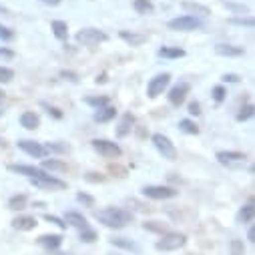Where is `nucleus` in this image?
<instances>
[{
    "label": "nucleus",
    "mask_w": 255,
    "mask_h": 255,
    "mask_svg": "<svg viewBox=\"0 0 255 255\" xmlns=\"http://www.w3.org/2000/svg\"><path fill=\"white\" fill-rule=\"evenodd\" d=\"M95 219L99 223H103L105 227H111V229H123L127 227L131 221H133V215L125 209H115V207H107L103 211H97L95 213Z\"/></svg>",
    "instance_id": "nucleus-1"
},
{
    "label": "nucleus",
    "mask_w": 255,
    "mask_h": 255,
    "mask_svg": "<svg viewBox=\"0 0 255 255\" xmlns=\"http://www.w3.org/2000/svg\"><path fill=\"white\" fill-rule=\"evenodd\" d=\"M185 243H187V237L183 235V233H165L159 241H157V249L159 251H177V249H181V247H185Z\"/></svg>",
    "instance_id": "nucleus-2"
},
{
    "label": "nucleus",
    "mask_w": 255,
    "mask_h": 255,
    "mask_svg": "<svg viewBox=\"0 0 255 255\" xmlns=\"http://www.w3.org/2000/svg\"><path fill=\"white\" fill-rule=\"evenodd\" d=\"M107 40V34L99 28H83L77 32V42L83 46H97Z\"/></svg>",
    "instance_id": "nucleus-3"
},
{
    "label": "nucleus",
    "mask_w": 255,
    "mask_h": 255,
    "mask_svg": "<svg viewBox=\"0 0 255 255\" xmlns=\"http://www.w3.org/2000/svg\"><path fill=\"white\" fill-rule=\"evenodd\" d=\"M30 183H32L34 187L46 189V191H62V189H67V183H65V181H60V179H56V177H52V175H46V173H42V175H38V177H32Z\"/></svg>",
    "instance_id": "nucleus-4"
},
{
    "label": "nucleus",
    "mask_w": 255,
    "mask_h": 255,
    "mask_svg": "<svg viewBox=\"0 0 255 255\" xmlns=\"http://www.w3.org/2000/svg\"><path fill=\"white\" fill-rule=\"evenodd\" d=\"M153 145H155L157 151L163 155V159H167V161H175V159H177V149H175V145L169 141V137H165V135H161V133H155V135H153Z\"/></svg>",
    "instance_id": "nucleus-5"
},
{
    "label": "nucleus",
    "mask_w": 255,
    "mask_h": 255,
    "mask_svg": "<svg viewBox=\"0 0 255 255\" xmlns=\"http://www.w3.org/2000/svg\"><path fill=\"white\" fill-rule=\"evenodd\" d=\"M91 145H93V149H95L99 155H103L105 159H117V157H121V147H119L117 143H113V141L95 139Z\"/></svg>",
    "instance_id": "nucleus-6"
},
{
    "label": "nucleus",
    "mask_w": 255,
    "mask_h": 255,
    "mask_svg": "<svg viewBox=\"0 0 255 255\" xmlns=\"http://www.w3.org/2000/svg\"><path fill=\"white\" fill-rule=\"evenodd\" d=\"M143 195L149 199H173L177 197V189L163 187V185H147L143 187Z\"/></svg>",
    "instance_id": "nucleus-7"
},
{
    "label": "nucleus",
    "mask_w": 255,
    "mask_h": 255,
    "mask_svg": "<svg viewBox=\"0 0 255 255\" xmlns=\"http://www.w3.org/2000/svg\"><path fill=\"white\" fill-rule=\"evenodd\" d=\"M169 83H171V75L169 73H163V75L153 77L149 81V85H147V97L149 99H157L159 95H163V91L169 87Z\"/></svg>",
    "instance_id": "nucleus-8"
},
{
    "label": "nucleus",
    "mask_w": 255,
    "mask_h": 255,
    "mask_svg": "<svg viewBox=\"0 0 255 255\" xmlns=\"http://www.w3.org/2000/svg\"><path fill=\"white\" fill-rule=\"evenodd\" d=\"M169 28L171 30H183V32H189V30H199L201 28V20L195 18V16H179V18H173L169 22Z\"/></svg>",
    "instance_id": "nucleus-9"
},
{
    "label": "nucleus",
    "mask_w": 255,
    "mask_h": 255,
    "mask_svg": "<svg viewBox=\"0 0 255 255\" xmlns=\"http://www.w3.org/2000/svg\"><path fill=\"white\" fill-rule=\"evenodd\" d=\"M217 161L221 165H227V167H241L247 163V157L243 153H235V151H219Z\"/></svg>",
    "instance_id": "nucleus-10"
},
{
    "label": "nucleus",
    "mask_w": 255,
    "mask_h": 255,
    "mask_svg": "<svg viewBox=\"0 0 255 255\" xmlns=\"http://www.w3.org/2000/svg\"><path fill=\"white\" fill-rule=\"evenodd\" d=\"M187 95H189V85L187 83H179V85H175L169 91V103L175 105V107H179V105H183V101H185Z\"/></svg>",
    "instance_id": "nucleus-11"
},
{
    "label": "nucleus",
    "mask_w": 255,
    "mask_h": 255,
    "mask_svg": "<svg viewBox=\"0 0 255 255\" xmlns=\"http://www.w3.org/2000/svg\"><path fill=\"white\" fill-rule=\"evenodd\" d=\"M18 147H20L24 153H28L30 157H36V159H42V157L46 155L44 145L34 143V141H18Z\"/></svg>",
    "instance_id": "nucleus-12"
},
{
    "label": "nucleus",
    "mask_w": 255,
    "mask_h": 255,
    "mask_svg": "<svg viewBox=\"0 0 255 255\" xmlns=\"http://www.w3.org/2000/svg\"><path fill=\"white\" fill-rule=\"evenodd\" d=\"M133 125H135V117H133L131 113H125V115L121 117L119 127H117V137H127V135L131 133Z\"/></svg>",
    "instance_id": "nucleus-13"
},
{
    "label": "nucleus",
    "mask_w": 255,
    "mask_h": 255,
    "mask_svg": "<svg viewBox=\"0 0 255 255\" xmlns=\"http://www.w3.org/2000/svg\"><path fill=\"white\" fill-rule=\"evenodd\" d=\"M183 10L189 14V16H209L211 14V10L207 8V6H203V4H199V2H183Z\"/></svg>",
    "instance_id": "nucleus-14"
},
{
    "label": "nucleus",
    "mask_w": 255,
    "mask_h": 255,
    "mask_svg": "<svg viewBox=\"0 0 255 255\" xmlns=\"http://www.w3.org/2000/svg\"><path fill=\"white\" fill-rule=\"evenodd\" d=\"M20 125L24 127V129H28V131H34V129H38L40 119H38V115L34 111H24L20 115Z\"/></svg>",
    "instance_id": "nucleus-15"
},
{
    "label": "nucleus",
    "mask_w": 255,
    "mask_h": 255,
    "mask_svg": "<svg viewBox=\"0 0 255 255\" xmlns=\"http://www.w3.org/2000/svg\"><path fill=\"white\" fill-rule=\"evenodd\" d=\"M8 171L18 173V175H26L28 179L38 177V175H42V173H44L42 169H38V167H30V165H8Z\"/></svg>",
    "instance_id": "nucleus-16"
},
{
    "label": "nucleus",
    "mask_w": 255,
    "mask_h": 255,
    "mask_svg": "<svg viewBox=\"0 0 255 255\" xmlns=\"http://www.w3.org/2000/svg\"><path fill=\"white\" fill-rule=\"evenodd\" d=\"M65 221L67 225H73V227H77V229H87L89 227V223H87V217H83L81 213H77V211H69L67 215H65Z\"/></svg>",
    "instance_id": "nucleus-17"
},
{
    "label": "nucleus",
    "mask_w": 255,
    "mask_h": 255,
    "mask_svg": "<svg viewBox=\"0 0 255 255\" xmlns=\"http://www.w3.org/2000/svg\"><path fill=\"white\" fill-rule=\"evenodd\" d=\"M12 227L18 229V231H30L36 227V219L30 217V215H20L16 219H12Z\"/></svg>",
    "instance_id": "nucleus-18"
},
{
    "label": "nucleus",
    "mask_w": 255,
    "mask_h": 255,
    "mask_svg": "<svg viewBox=\"0 0 255 255\" xmlns=\"http://www.w3.org/2000/svg\"><path fill=\"white\" fill-rule=\"evenodd\" d=\"M117 117V109L115 107H101V109H97V113H95V121L97 123H109V121H113Z\"/></svg>",
    "instance_id": "nucleus-19"
},
{
    "label": "nucleus",
    "mask_w": 255,
    "mask_h": 255,
    "mask_svg": "<svg viewBox=\"0 0 255 255\" xmlns=\"http://www.w3.org/2000/svg\"><path fill=\"white\" fill-rule=\"evenodd\" d=\"M215 52L219 56H241L243 54V48L241 46H233V44H217L215 46Z\"/></svg>",
    "instance_id": "nucleus-20"
},
{
    "label": "nucleus",
    "mask_w": 255,
    "mask_h": 255,
    "mask_svg": "<svg viewBox=\"0 0 255 255\" xmlns=\"http://www.w3.org/2000/svg\"><path fill=\"white\" fill-rule=\"evenodd\" d=\"M54 171V173H65L69 167H67V163H62V161H58V159H44L42 161V171Z\"/></svg>",
    "instance_id": "nucleus-21"
},
{
    "label": "nucleus",
    "mask_w": 255,
    "mask_h": 255,
    "mask_svg": "<svg viewBox=\"0 0 255 255\" xmlns=\"http://www.w3.org/2000/svg\"><path fill=\"white\" fill-rule=\"evenodd\" d=\"M253 217H255V205H253V203H247V205L241 207V211H239V215H237V221H239V223H251Z\"/></svg>",
    "instance_id": "nucleus-22"
},
{
    "label": "nucleus",
    "mask_w": 255,
    "mask_h": 255,
    "mask_svg": "<svg viewBox=\"0 0 255 255\" xmlns=\"http://www.w3.org/2000/svg\"><path fill=\"white\" fill-rule=\"evenodd\" d=\"M38 243L44 245L46 249H58L60 243H62V237L60 235H40L38 237Z\"/></svg>",
    "instance_id": "nucleus-23"
},
{
    "label": "nucleus",
    "mask_w": 255,
    "mask_h": 255,
    "mask_svg": "<svg viewBox=\"0 0 255 255\" xmlns=\"http://www.w3.org/2000/svg\"><path fill=\"white\" fill-rule=\"evenodd\" d=\"M50 28H52V32H54L56 38H60V40H67V38H69V26H67V22L54 20V22L50 24Z\"/></svg>",
    "instance_id": "nucleus-24"
},
{
    "label": "nucleus",
    "mask_w": 255,
    "mask_h": 255,
    "mask_svg": "<svg viewBox=\"0 0 255 255\" xmlns=\"http://www.w3.org/2000/svg\"><path fill=\"white\" fill-rule=\"evenodd\" d=\"M159 56H163V58H181V56H185V50L179 48V46H163V48H159Z\"/></svg>",
    "instance_id": "nucleus-25"
},
{
    "label": "nucleus",
    "mask_w": 255,
    "mask_h": 255,
    "mask_svg": "<svg viewBox=\"0 0 255 255\" xmlns=\"http://www.w3.org/2000/svg\"><path fill=\"white\" fill-rule=\"evenodd\" d=\"M133 8H135L139 14H153V10H155V6H153L151 0H135Z\"/></svg>",
    "instance_id": "nucleus-26"
},
{
    "label": "nucleus",
    "mask_w": 255,
    "mask_h": 255,
    "mask_svg": "<svg viewBox=\"0 0 255 255\" xmlns=\"http://www.w3.org/2000/svg\"><path fill=\"white\" fill-rule=\"evenodd\" d=\"M121 38L127 40V42H131V46H139V44H143L147 40L145 34H133V32H127V30L121 32Z\"/></svg>",
    "instance_id": "nucleus-27"
},
{
    "label": "nucleus",
    "mask_w": 255,
    "mask_h": 255,
    "mask_svg": "<svg viewBox=\"0 0 255 255\" xmlns=\"http://www.w3.org/2000/svg\"><path fill=\"white\" fill-rule=\"evenodd\" d=\"M179 129H181L183 133H189V135H197V133H199V127H197L193 121H189V119H183V121L179 123Z\"/></svg>",
    "instance_id": "nucleus-28"
},
{
    "label": "nucleus",
    "mask_w": 255,
    "mask_h": 255,
    "mask_svg": "<svg viewBox=\"0 0 255 255\" xmlns=\"http://www.w3.org/2000/svg\"><path fill=\"white\" fill-rule=\"evenodd\" d=\"M111 243H113L115 247H121V249H127V251H135V249H137L133 241L125 239V237H115V239H111Z\"/></svg>",
    "instance_id": "nucleus-29"
},
{
    "label": "nucleus",
    "mask_w": 255,
    "mask_h": 255,
    "mask_svg": "<svg viewBox=\"0 0 255 255\" xmlns=\"http://www.w3.org/2000/svg\"><path fill=\"white\" fill-rule=\"evenodd\" d=\"M8 207H10L12 211L24 209V207H26V195H14V197L8 201Z\"/></svg>",
    "instance_id": "nucleus-30"
},
{
    "label": "nucleus",
    "mask_w": 255,
    "mask_h": 255,
    "mask_svg": "<svg viewBox=\"0 0 255 255\" xmlns=\"http://www.w3.org/2000/svg\"><path fill=\"white\" fill-rule=\"evenodd\" d=\"M143 227H145L147 231H153V233H159V235L169 233L167 227H165L163 223H159V221H147V223H143Z\"/></svg>",
    "instance_id": "nucleus-31"
},
{
    "label": "nucleus",
    "mask_w": 255,
    "mask_h": 255,
    "mask_svg": "<svg viewBox=\"0 0 255 255\" xmlns=\"http://www.w3.org/2000/svg\"><path fill=\"white\" fill-rule=\"evenodd\" d=\"M85 103H87L89 107L101 109V107H107V105H109V99H107V97H87Z\"/></svg>",
    "instance_id": "nucleus-32"
},
{
    "label": "nucleus",
    "mask_w": 255,
    "mask_h": 255,
    "mask_svg": "<svg viewBox=\"0 0 255 255\" xmlns=\"http://www.w3.org/2000/svg\"><path fill=\"white\" fill-rule=\"evenodd\" d=\"M229 247H231V255H245V245L241 239H231Z\"/></svg>",
    "instance_id": "nucleus-33"
},
{
    "label": "nucleus",
    "mask_w": 255,
    "mask_h": 255,
    "mask_svg": "<svg viewBox=\"0 0 255 255\" xmlns=\"http://www.w3.org/2000/svg\"><path fill=\"white\" fill-rule=\"evenodd\" d=\"M253 113H255V107H253V105H247V107H243V109L237 113V121H247V119L253 117Z\"/></svg>",
    "instance_id": "nucleus-34"
},
{
    "label": "nucleus",
    "mask_w": 255,
    "mask_h": 255,
    "mask_svg": "<svg viewBox=\"0 0 255 255\" xmlns=\"http://www.w3.org/2000/svg\"><path fill=\"white\" fill-rule=\"evenodd\" d=\"M81 241H85V243H93L95 239H97V233L93 231V229H81V237H79Z\"/></svg>",
    "instance_id": "nucleus-35"
},
{
    "label": "nucleus",
    "mask_w": 255,
    "mask_h": 255,
    "mask_svg": "<svg viewBox=\"0 0 255 255\" xmlns=\"http://www.w3.org/2000/svg\"><path fill=\"white\" fill-rule=\"evenodd\" d=\"M14 79V73L6 67H0V83H10Z\"/></svg>",
    "instance_id": "nucleus-36"
},
{
    "label": "nucleus",
    "mask_w": 255,
    "mask_h": 255,
    "mask_svg": "<svg viewBox=\"0 0 255 255\" xmlns=\"http://www.w3.org/2000/svg\"><path fill=\"white\" fill-rule=\"evenodd\" d=\"M44 149H46V151H56V153H67V151H69L67 145H58V143H48Z\"/></svg>",
    "instance_id": "nucleus-37"
},
{
    "label": "nucleus",
    "mask_w": 255,
    "mask_h": 255,
    "mask_svg": "<svg viewBox=\"0 0 255 255\" xmlns=\"http://www.w3.org/2000/svg\"><path fill=\"white\" fill-rule=\"evenodd\" d=\"M225 95H227V91H225L223 87H215V89H213V99H215L217 103L225 101Z\"/></svg>",
    "instance_id": "nucleus-38"
},
{
    "label": "nucleus",
    "mask_w": 255,
    "mask_h": 255,
    "mask_svg": "<svg viewBox=\"0 0 255 255\" xmlns=\"http://www.w3.org/2000/svg\"><path fill=\"white\" fill-rule=\"evenodd\" d=\"M0 38H2V40H12V38H14V32H12L10 28H6V26L0 24Z\"/></svg>",
    "instance_id": "nucleus-39"
},
{
    "label": "nucleus",
    "mask_w": 255,
    "mask_h": 255,
    "mask_svg": "<svg viewBox=\"0 0 255 255\" xmlns=\"http://www.w3.org/2000/svg\"><path fill=\"white\" fill-rule=\"evenodd\" d=\"M44 221H48V223H54V225H58L60 229H65L67 227V223L62 221V219H58V217H54V215H44Z\"/></svg>",
    "instance_id": "nucleus-40"
},
{
    "label": "nucleus",
    "mask_w": 255,
    "mask_h": 255,
    "mask_svg": "<svg viewBox=\"0 0 255 255\" xmlns=\"http://www.w3.org/2000/svg\"><path fill=\"white\" fill-rule=\"evenodd\" d=\"M77 199H79V201H81L83 205H87V207H93V205H95V199H93L91 195H85V193H79V195H77Z\"/></svg>",
    "instance_id": "nucleus-41"
},
{
    "label": "nucleus",
    "mask_w": 255,
    "mask_h": 255,
    "mask_svg": "<svg viewBox=\"0 0 255 255\" xmlns=\"http://www.w3.org/2000/svg\"><path fill=\"white\" fill-rule=\"evenodd\" d=\"M233 24H241V26H253V18H231Z\"/></svg>",
    "instance_id": "nucleus-42"
},
{
    "label": "nucleus",
    "mask_w": 255,
    "mask_h": 255,
    "mask_svg": "<svg viewBox=\"0 0 255 255\" xmlns=\"http://www.w3.org/2000/svg\"><path fill=\"white\" fill-rule=\"evenodd\" d=\"M87 181H91V183H101V181H105V177H103L101 173H87Z\"/></svg>",
    "instance_id": "nucleus-43"
},
{
    "label": "nucleus",
    "mask_w": 255,
    "mask_h": 255,
    "mask_svg": "<svg viewBox=\"0 0 255 255\" xmlns=\"http://www.w3.org/2000/svg\"><path fill=\"white\" fill-rule=\"evenodd\" d=\"M60 77H62V79H67V81H71V83H77V81H79V77H77L75 73H69V71H62Z\"/></svg>",
    "instance_id": "nucleus-44"
},
{
    "label": "nucleus",
    "mask_w": 255,
    "mask_h": 255,
    "mask_svg": "<svg viewBox=\"0 0 255 255\" xmlns=\"http://www.w3.org/2000/svg\"><path fill=\"white\" fill-rule=\"evenodd\" d=\"M46 111H48V115H52L54 119H62V113L58 111V109H54V107H48V105H42Z\"/></svg>",
    "instance_id": "nucleus-45"
},
{
    "label": "nucleus",
    "mask_w": 255,
    "mask_h": 255,
    "mask_svg": "<svg viewBox=\"0 0 255 255\" xmlns=\"http://www.w3.org/2000/svg\"><path fill=\"white\" fill-rule=\"evenodd\" d=\"M189 113L197 117V115L201 113V111H199V103H191V105H189Z\"/></svg>",
    "instance_id": "nucleus-46"
},
{
    "label": "nucleus",
    "mask_w": 255,
    "mask_h": 255,
    "mask_svg": "<svg viewBox=\"0 0 255 255\" xmlns=\"http://www.w3.org/2000/svg\"><path fill=\"white\" fill-rule=\"evenodd\" d=\"M12 56H14L12 50H8V48H0V58H12Z\"/></svg>",
    "instance_id": "nucleus-47"
},
{
    "label": "nucleus",
    "mask_w": 255,
    "mask_h": 255,
    "mask_svg": "<svg viewBox=\"0 0 255 255\" xmlns=\"http://www.w3.org/2000/svg\"><path fill=\"white\" fill-rule=\"evenodd\" d=\"M223 81H225V83H237V81H239V77H237V75H225V77H223Z\"/></svg>",
    "instance_id": "nucleus-48"
},
{
    "label": "nucleus",
    "mask_w": 255,
    "mask_h": 255,
    "mask_svg": "<svg viewBox=\"0 0 255 255\" xmlns=\"http://www.w3.org/2000/svg\"><path fill=\"white\" fill-rule=\"evenodd\" d=\"M247 239H249L251 243H255V229H253V227L247 231Z\"/></svg>",
    "instance_id": "nucleus-49"
},
{
    "label": "nucleus",
    "mask_w": 255,
    "mask_h": 255,
    "mask_svg": "<svg viewBox=\"0 0 255 255\" xmlns=\"http://www.w3.org/2000/svg\"><path fill=\"white\" fill-rule=\"evenodd\" d=\"M40 2H44V4H50V6H56L60 0H40Z\"/></svg>",
    "instance_id": "nucleus-50"
},
{
    "label": "nucleus",
    "mask_w": 255,
    "mask_h": 255,
    "mask_svg": "<svg viewBox=\"0 0 255 255\" xmlns=\"http://www.w3.org/2000/svg\"><path fill=\"white\" fill-rule=\"evenodd\" d=\"M2 101H4V93H2V91H0V103H2Z\"/></svg>",
    "instance_id": "nucleus-51"
},
{
    "label": "nucleus",
    "mask_w": 255,
    "mask_h": 255,
    "mask_svg": "<svg viewBox=\"0 0 255 255\" xmlns=\"http://www.w3.org/2000/svg\"><path fill=\"white\" fill-rule=\"evenodd\" d=\"M0 147H6V143H4V141H0Z\"/></svg>",
    "instance_id": "nucleus-52"
}]
</instances>
